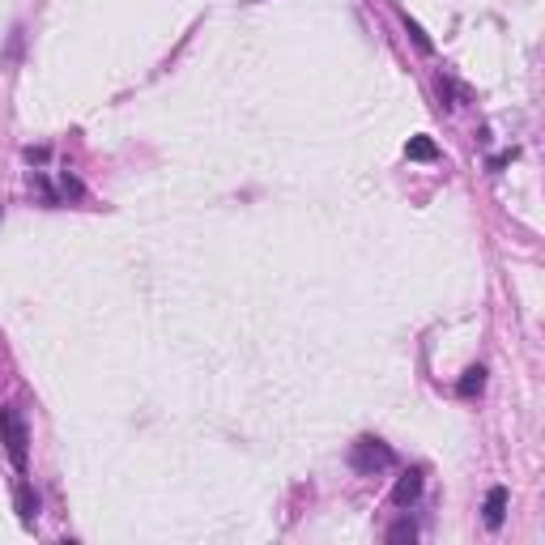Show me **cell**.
Listing matches in <instances>:
<instances>
[{"mask_svg":"<svg viewBox=\"0 0 545 545\" xmlns=\"http://www.w3.org/2000/svg\"><path fill=\"white\" fill-rule=\"evenodd\" d=\"M396 464V452L388 448L384 439H370V435H362L354 448H350V468L358 477H375V473H388V468Z\"/></svg>","mask_w":545,"mask_h":545,"instance_id":"obj_1","label":"cell"},{"mask_svg":"<svg viewBox=\"0 0 545 545\" xmlns=\"http://www.w3.org/2000/svg\"><path fill=\"white\" fill-rule=\"evenodd\" d=\"M0 443L9 448V460L17 464V473H26V443H30V435H26V422L13 413V405H0Z\"/></svg>","mask_w":545,"mask_h":545,"instance_id":"obj_2","label":"cell"},{"mask_svg":"<svg viewBox=\"0 0 545 545\" xmlns=\"http://www.w3.org/2000/svg\"><path fill=\"white\" fill-rule=\"evenodd\" d=\"M417 499H422V473H417V468H409V473L392 486V503L405 511V507H413Z\"/></svg>","mask_w":545,"mask_h":545,"instance_id":"obj_3","label":"cell"},{"mask_svg":"<svg viewBox=\"0 0 545 545\" xmlns=\"http://www.w3.org/2000/svg\"><path fill=\"white\" fill-rule=\"evenodd\" d=\"M482 511H486V528H503V519H507V486H490Z\"/></svg>","mask_w":545,"mask_h":545,"instance_id":"obj_4","label":"cell"},{"mask_svg":"<svg viewBox=\"0 0 545 545\" xmlns=\"http://www.w3.org/2000/svg\"><path fill=\"white\" fill-rule=\"evenodd\" d=\"M13 503H17V515L26 519V524H34V519H39V494L30 490V482H17Z\"/></svg>","mask_w":545,"mask_h":545,"instance_id":"obj_5","label":"cell"},{"mask_svg":"<svg viewBox=\"0 0 545 545\" xmlns=\"http://www.w3.org/2000/svg\"><path fill=\"white\" fill-rule=\"evenodd\" d=\"M405 158H413V162H439V145L430 137H409Z\"/></svg>","mask_w":545,"mask_h":545,"instance_id":"obj_6","label":"cell"},{"mask_svg":"<svg viewBox=\"0 0 545 545\" xmlns=\"http://www.w3.org/2000/svg\"><path fill=\"white\" fill-rule=\"evenodd\" d=\"M482 388H486V366L477 362V366H468V370H464V375H460V384H456V392H460V396H477Z\"/></svg>","mask_w":545,"mask_h":545,"instance_id":"obj_7","label":"cell"},{"mask_svg":"<svg viewBox=\"0 0 545 545\" xmlns=\"http://www.w3.org/2000/svg\"><path fill=\"white\" fill-rule=\"evenodd\" d=\"M401 21H405V30H409V39L417 43V52H435V43H430V34H426L422 26H417V21H413L409 13H401Z\"/></svg>","mask_w":545,"mask_h":545,"instance_id":"obj_8","label":"cell"},{"mask_svg":"<svg viewBox=\"0 0 545 545\" xmlns=\"http://www.w3.org/2000/svg\"><path fill=\"white\" fill-rule=\"evenodd\" d=\"M388 541H392V545H401V541H417V524H413V519H396V524L388 528Z\"/></svg>","mask_w":545,"mask_h":545,"instance_id":"obj_9","label":"cell"},{"mask_svg":"<svg viewBox=\"0 0 545 545\" xmlns=\"http://www.w3.org/2000/svg\"><path fill=\"white\" fill-rule=\"evenodd\" d=\"M511 158H515V150H503V154H494V158H490V170H503V166H507Z\"/></svg>","mask_w":545,"mask_h":545,"instance_id":"obj_10","label":"cell"},{"mask_svg":"<svg viewBox=\"0 0 545 545\" xmlns=\"http://www.w3.org/2000/svg\"><path fill=\"white\" fill-rule=\"evenodd\" d=\"M64 192H72V196H81V192H86V188H81V184H77V179H72V175H64Z\"/></svg>","mask_w":545,"mask_h":545,"instance_id":"obj_11","label":"cell"},{"mask_svg":"<svg viewBox=\"0 0 545 545\" xmlns=\"http://www.w3.org/2000/svg\"><path fill=\"white\" fill-rule=\"evenodd\" d=\"M26 158H30V162H47V150H34V145H30V150H26Z\"/></svg>","mask_w":545,"mask_h":545,"instance_id":"obj_12","label":"cell"}]
</instances>
